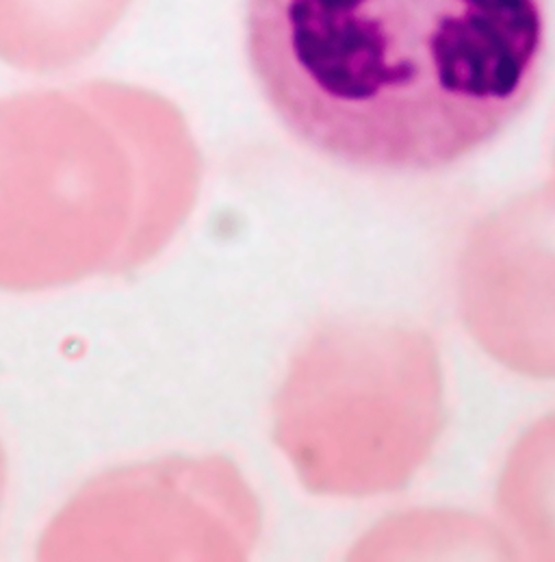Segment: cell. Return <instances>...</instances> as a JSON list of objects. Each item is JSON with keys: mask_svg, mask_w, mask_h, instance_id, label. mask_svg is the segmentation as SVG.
<instances>
[{"mask_svg": "<svg viewBox=\"0 0 555 562\" xmlns=\"http://www.w3.org/2000/svg\"><path fill=\"white\" fill-rule=\"evenodd\" d=\"M246 55L317 155L430 175L492 144L536 94L550 0H246Z\"/></svg>", "mask_w": 555, "mask_h": 562, "instance_id": "6da1fadb", "label": "cell"}, {"mask_svg": "<svg viewBox=\"0 0 555 562\" xmlns=\"http://www.w3.org/2000/svg\"><path fill=\"white\" fill-rule=\"evenodd\" d=\"M195 166L161 95L115 81L0 98V289L137 270L185 217Z\"/></svg>", "mask_w": 555, "mask_h": 562, "instance_id": "7a4b0ae2", "label": "cell"}, {"mask_svg": "<svg viewBox=\"0 0 555 562\" xmlns=\"http://www.w3.org/2000/svg\"><path fill=\"white\" fill-rule=\"evenodd\" d=\"M133 0H0V61L53 75L90 59Z\"/></svg>", "mask_w": 555, "mask_h": 562, "instance_id": "3957f363", "label": "cell"}, {"mask_svg": "<svg viewBox=\"0 0 555 562\" xmlns=\"http://www.w3.org/2000/svg\"><path fill=\"white\" fill-rule=\"evenodd\" d=\"M2 486H4V457H2V448H0V499H2Z\"/></svg>", "mask_w": 555, "mask_h": 562, "instance_id": "277c9868", "label": "cell"}]
</instances>
